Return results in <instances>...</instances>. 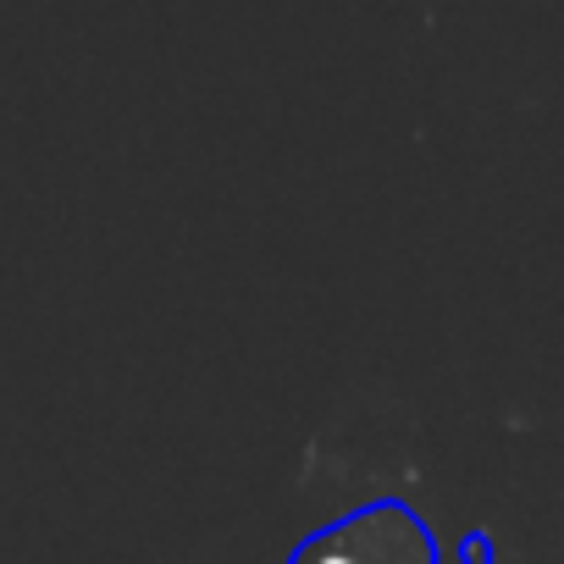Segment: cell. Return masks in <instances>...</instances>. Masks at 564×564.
Here are the masks:
<instances>
[{
  "mask_svg": "<svg viewBox=\"0 0 564 564\" xmlns=\"http://www.w3.org/2000/svg\"><path fill=\"white\" fill-rule=\"evenodd\" d=\"M316 564H360V558H349V553H322Z\"/></svg>",
  "mask_w": 564,
  "mask_h": 564,
  "instance_id": "obj_1",
  "label": "cell"
}]
</instances>
